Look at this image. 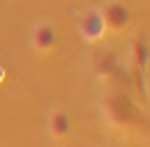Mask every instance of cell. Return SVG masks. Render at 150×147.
I'll list each match as a JSON object with an SVG mask.
<instances>
[{"label":"cell","instance_id":"1","mask_svg":"<svg viewBox=\"0 0 150 147\" xmlns=\"http://www.w3.org/2000/svg\"><path fill=\"white\" fill-rule=\"evenodd\" d=\"M103 114L115 128H131L138 123V107L124 93L107 95L103 100Z\"/></svg>","mask_w":150,"mask_h":147},{"label":"cell","instance_id":"2","mask_svg":"<svg viewBox=\"0 0 150 147\" xmlns=\"http://www.w3.org/2000/svg\"><path fill=\"white\" fill-rule=\"evenodd\" d=\"M76 31H79L83 43H100L105 38V33H107L105 19L100 14V7H86L81 12V17H79Z\"/></svg>","mask_w":150,"mask_h":147},{"label":"cell","instance_id":"3","mask_svg":"<svg viewBox=\"0 0 150 147\" xmlns=\"http://www.w3.org/2000/svg\"><path fill=\"white\" fill-rule=\"evenodd\" d=\"M100 14L105 19V26L107 31H124L129 24H131V10L126 3H122V0H105L103 7H100Z\"/></svg>","mask_w":150,"mask_h":147},{"label":"cell","instance_id":"4","mask_svg":"<svg viewBox=\"0 0 150 147\" xmlns=\"http://www.w3.org/2000/svg\"><path fill=\"white\" fill-rule=\"evenodd\" d=\"M31 45L38 55H50L57 48V33H55L52 24L45 19H38L31 29Z\"/></svg>","mask_w":150,"mask_h":147},{"label":"cell","instance_id":"5","mask_svg":"<svg viewBox=\"0 0 150 147\" xmlns=\"http://www.w3.org/2000/svg\"><path fill=\"white\" fill-rule=\"evenodd\" d=\"M45 128H48V135L52 140H64L71 133V121H69L67 109L52 107L48 112V119H45Z\"/></svg>","mask_w":150,"mask_h":147},{"label":"cell","instance_id":"6","mask_svg":"<svg viewBox=\"0 0 150 147\" xmlns=\"http://www.w3.org/2000/svg\"><path fill=\"white\" fill-rule=\"evenodd\" d=\"M129 60H131V66L136 71L145 69V64H148V43L141 41V38H134L131 45H129Z\"/></svg>","mask_w":150,"mask_h":147},{"label":"cell","instance_id":"7","mask_svg":"<svg viewBox=\"0 0 150 147\" xmlns=\"http://www.w3.org/2000/svg\"><path fill=\"white\" fill-rule=\"evenodd\" d=\"M117 69H119V62H117V55L115 52L98 55V60H96V74H98V76H112Z\"/></svg>","mask_w":150,"mask_h":147},{"label":"cell","instance_id":"8","mask_svg":"<svg viewBox=\"0 0 150 147\" xmlns=\"http://www.w3.org/2000/svg\"><path fill=\"white\" fill-rule=\"evenodd\" d=\"M5 76H7V71H5V66H3V64H0V83L5 81Z\"/></svg>","mask_w":150,"mask_h":147}]
</instances>
